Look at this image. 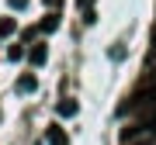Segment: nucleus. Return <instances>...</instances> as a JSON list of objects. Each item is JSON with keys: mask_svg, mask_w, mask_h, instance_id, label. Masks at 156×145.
<instances>
[{"mask_svg": "<svg viewBox=\"0 0 156 145\" xmlns=\"http://www.w3.org/2000/svg\"><path fill=\"white\" fill-rule=\"evenodd\" d=\"M28 59L35 62V66H42V62L49 59V49H45L42 42H35V45H31V52H28Z\"/></svg>", "mask_w": 156, "mask_h": 145, "instance_id": "f257e3e1", "label": "nucleus"}, {"mask_svg": "<svg viewBox=\"0 0 156 145\" xmlns=\"http://www.w3.org/2000/svg\"><path fill=\"white\" fill-rule=\"evenodd\" d=\"M76 111H80L76 100H62V104H56V114H59V117H73Z\"/></svg>", "mask_w": 156, "mask_h": 145, "instance_id": "f03ea898", "label": "nucleus"}, {"mask_svg": "<svg viewBox=\"0 0 156 145\" xmlns=\"http://www.w3.org/2000/svg\"><path fill=\"white\" fill-rule=\"evenodd\" d=\"M38 28H42L45 35H49V31H56V28H59V14H56V11H49V14H45V21L38 24Z\"/></svg>", "mask_w": 156, "mask_h": 145, "instance_id": "7ed1b4c3", "label": "nucleus"}, {"mask_svg": "<svg viewBox=\"0 0 156 145\" xmlns=\"http://www.w3.org/2000/svg\"><path fill=\"white\" fill-rule=\"evenodd\" d=\"M49 145H69V142H66V131H62L59 124H56V128H49Z\"/></svg>", "mask_w": 156, "mask_h": 145, "instance_id": "20e7f679", "label": "nucleus"}, {"mask_svg": "<svg viewBox=\"0 0 156 145\" xmlns=\"http://www.w3.org/2000/svg\"><path fill=\"white\" fill-rule=\"evenodd\" d=\"M14 31H17L14 17H0V38H7V35H14Z\"/></svg>", "mask_w": 156, "mask_h": 145, "instance_id": "39448f33", "label": "nucleus"}, {"mask_svg": "<svg viewBox=\"0 0 156 145\" xmlns=\"http://www.w3.org/2000/svg\"><path fill=\"white\" fill-rule=\"evenodd\" d=\"M35 86H38V79H35V76H21V79H17V93H31Z\"/></svg>", "mask_w": 156, "mask_h": 145, "instance_id": "423d86ee", "label": "nucleus"}, {"mask_svg": "<svg viewBox=\"0 0 156 145\" xmlns=\"http://www.w3.org/2000/svg\"><path fill=\"white\" fill-rule=\"evenodd\" d=\"M146 66L156 69V35H153V45H149V59H146Z\"/></svg>", "mask_w": 156, "mask_h": 145, "instance_id": "0eeeda50", "label": "nucleus"}, {"mask_svg": "<svg viewBox=\"0 0 156 145\" xmlns=\"http://www.w3.org/2000/svg\"><path fill=\"white\" fill-rule=\"evenodd\" d=\"M24 56V49H21V45H14V49H7V59H21Z\"/></svg>", "mask_w": 156, "mask_h": 145, "instance_id": "6e6552de", "label": "nucleus"}, {"mask_svg": "<svg viewBox=\"0 0 156 145\" xmlns=\"http://www.w3.org/2000/svg\"><path fill=\"white\" fill-rule=\"evenodd\" d=\"M7 4H11L14 11H21V7H28V0H7Z\"/></svg>", "mask_w": 156, "mask_h": 145, "instance_id": "1a4fd4ad", "label": "nucleus"}, {"mask_svg": "<svg viewBox=\"0 0 156 145\" xmlns=\"http://www.w3.org/2000/svg\"><path fill=\"white\" fill-rule=\"evenodd\" d=\"M45 4H49V7H62V0H45Z\"/></svg>", "mask_w": 156, "mask_h": 145, "instance_id": "9d476101", "label": "nucleus"}, {"mask_svg": "<svg viewBox=\"0 0 156 145\" xmlns=\"http://www.w3.org/2000/svg\"><path fill=\"white\" fill-rule=\"evenodd\" d=\"M76 4H80V7H87V4H94V0H76Z\"/></svg>", "mask_w": 156, "mask_h": 145, "instance_id": "9b49d317", "label": "nucleus"}]
</instances>
